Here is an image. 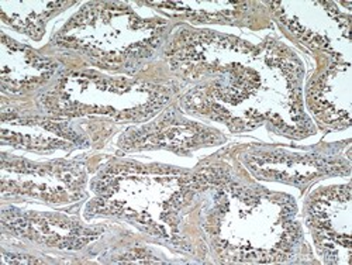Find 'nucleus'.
<instances>
[{
	"label": "nucleus",
	"mask_w": 352,
	"mask_h": 265,
	"mask_svg": "<svg viewBox=\"0 0 352 265\" xmlns=\"http://www.w3.org/2000/svg\"><path fill=\"white\" fill-rule=\"evenodd\" d=\"M54 70L55 65L51 61L3 36V83L12 87H32L50 79Z\"/></svg>",
	"instance_id": "1"
},
{
	"label": "nucleus",
	"mask_w": 352,
	"mask_h": 265,
	"mask_svg": "<svg viewBox=\"0 0 352 265\" xmlns=\"http://www.w3.org/2000/svg\"><path fill=\"white\" fill-rule=\"evenodd\" d=\"M13 9H10V14H3V20L14 25L19 30L30 34L34 39H40L43 34V25L47 21L45 19L58 8L64 3L54 2H38V3H17L20 9H14L12 3H9Z\"/></svg>",
	"instance_id": "3"
},
{
	"label": "nucleus",
	"mask_w": 352,
	"mask_h": 265,
	"mask_svg": "<svg viewBox=\"0 0 352 265\" xmlns=\"http://www.w3.org/2000/svg\"><path fill=\"white\" fill-rule=\"evenodd\" d=\"M12 226L28 237L58 247L78 248L92 239V231L76 227L69 222H56L44 218H24L10 220V227Z\"/></svg>",
	"instance_id": "2"
}]
</instances>
